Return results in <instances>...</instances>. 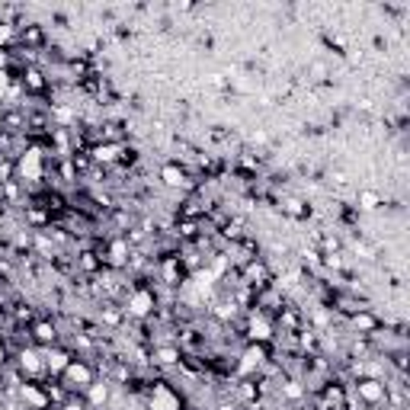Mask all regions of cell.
Instances as JSON below:
<instances>
[{"mask_svg": "<svg viewBox=\"0 0 410 410\" xmlns=\"http://www.w3.org/2000/svg\"><path fill=\"white\" fill-rule=\"evenodd\" d=\"M61 379V385H64V391L68 395H84L87 388L97 381V369H93V362L90 359H71L68 362V369L58 375Z\"/></svg>", "mask_w": 410, "mask_h": 410, "instance_id": "1", "label": "cell"}, {"mask_svg": "<svg viewBox=\"0 0 410 410\" xmlns=\"http://www.w3.org/2000/svg\"><path fill=\"white\" fill-rule=\"evenodd\" d=\"M160 183L167 186V190H186V192H196L199 183H196V174L190 167H183L180 160H170L160 167Z\"/></svg>", "mask_w": 410, "mask_h": 410, "instance_id": "2", "label": "cell"}, {"mask_svg": "<svg viewBox=\"0 0 410 410\" xmlns=\"http://www.w3.org/2000/svg\"><path fill=\"white\" fill-rule=\"evenodd\" d=\"M154 269H157V282L167 285V289H180L183 282H186V266H183L180 253H164Z\"/></svg>", "mask_w": 410, "mask_h": 410, "instance_id": "3", "label": "cell"}, {"mask_svg": "<svg viewBox=\"0 0 410 410\" xmlns=\"http://www.w3.org/2000/svg\"><path fill=\"white\" fill-rule=\"evenodd\" d=\"M353 391H356V397L365 404V407H379V404L388 401V385L381 379H356L353 381Z\"/></svg>", "mask_w": 410, "mask_h": 410, "instance_id": "4", "label": "cell"}, {"mask_svg": "<svg viewBox=\"0 0 410 410\" xmlns=\"http://www.w3.org/2000/svg\"><path fill=\"white\" fill-rule=\"evenodd\" d=\"M29 337H32V346L38 350H48V346H58L61 343V327L48 318H38L36 324L29 327Z\"/></svg>", "mask_w": 410, "mask_h": 410, "instance_id": "5", "label": "cell"}, {"mask_svg": "<svg viewBox=\"0 0 410 410\" xmlns=\"http://www.w3.org/2000/svg\"><path fill=\"white\" fill-rule=\"evenodd\" d=\"M20 84H23L26 97H45L48 87H52V77L38 68V64H32V68L20 71Z\"/></svg>", "mask_w": 410, "mask_h": 410, "instance_id": "6", "label": "cell"}, {"mask_svg": "<svg viewBox=\"0 0 410 410\" xmlns=\"http://www.w3.org/2000/svg\"><path fill=\"white\" fill-rule=\"evenodd\" d=\"M129 253H132V247H129V241H125L122 234L106 237V247H103V260H106L109 269H125V263H129Z\"/></svg>", "mask_w": 410, "mask_h": 410, "instance_id": "7", "label": "cell"}, {"mask_svg": "<svg viewBox=\"0 0 410 410\" xmlns=\"http://www.w3.org/2000/svg\"><path fill=\"white\" fill-rule=\"evenodd\" d=\"M74 269L90 279V276H99L103 269H106V260H103V253L93 250V247H84V250L77 253V260H74Z\"/></svg>", "mask_w": 410, "mask_h": 410, "instance_id": "8", "label": "cell"}, {"mask_svg": "<svg viewBox=\"0 0 410 410\" xmlns=\"http://www.w3.org/2000/svg\"><path fill=\"white\" fill-rule=\"evenodd\" d=\"M151 362L157 369H174V365H183V350L176 343H157L151 350Z\"/></svg>", "mask_w": 410, "mask_h": 410, "instance_id": "9", "label": "cell"}, {"mask_svg": "<svg viewBox=\"0 0 410 410\" xmlns=\"http://www.w3.org/2000/svg\"><path fill=\"white\" fill-rule=\"evenodd\" d=\"M42 359H45V372L52 375H61L64 369H68V362L74 359V353L68 350V346H48V350H42Z\"/></svg>", "mask_w": 410, "mask_h": 410, "instance_id": "10", "label": "cell"}, {"mask_svg": "<svg viewBox=\"0 0 410 410\" xmlns=\"http://www.w3.org/2000/svg\"><path fill=\"white\" fill-rule=\"evenodd\" d=\"M23 218H26V225H29V228H36V231H45L48 225H52V212H48L42 202H26Z\"/></svg>", "mask_w": 410, "mask_h": 410, "instance_id": "11", "label": "cell"}, {"mask_svg": "<svg viewBox=\"0 0 410 410\" xmlns=\"http://www.w3.org/2000/svg\"><path fill=\"white\" fill-rule=\"evenodd\" d=\"M350 324H353V330H356L359 337H372L375 330L381 327V318L375 311H369V308H362V311H356L350 318Z\"/></svg>", "mask_w": 410, "mask_h": 410, "instance_id": "12", "label": "cell"}, {"mask_svg": "<svg viewBox=\"0 0 410 410\" xmlns=\"http://www.w3.org/2000/svg\"><path fill=\"white\" fill-rule=\"evenodd\" d=\"M279 208H282V215H289L292 221H304L308 215H311L308 202H304V199H298V196H285V199H282Z\"/></svg>", "mask_w": 410, "mask_h": 410, "instance_id": "13", "label": "cell"}, {"mask_svg": "<svg viewBox=\"0 0 410 410\" xmlns=\"http://www.w3.org/2000/svg\"><path fill=\"white\" fill-rule=\"evenodd\" d=\"M84 397H87V404H90V410H99L103 404L109 401V385L97 379V381H93V385L84 391Z\"/></svg>", "mask_w": 410, "mask_h": 410, "instance_id": "14", "label": "cell"}, {"mask_svg": "<svg viewBox=\"0 0 410 410\" xmlns=\"http://www.w3.org/2000/svg\"><path fill=\"white\" fill-rule=\"evenodd\" d=\"M16 38V29L10 23H3V20H0V48H10V42H13Z\"/></svg>", "mask_w": 410, "mask_h": 410, "instance_id": "15", "label": "cell"}, {"mask_svg": "<svg viewBox=\"0 0 410 410\" xmlns=\"http://www.w3.org/2000/svg\"><path fill=\"white\" fill-rule=\"evenodd\" d=\"M359 202H362V208L365 212H372V208H379V192H362V196H359Z\"/></svg>", "mask_w": 410, "mask_h": 410, "instance_id": "16", "label": "cell"}, {"mask_svg": "<svg viewBox=\"0 0 410 410\" xmlns=\"http://www.w3.org/2000/svg\"><path fill=\"white\" fill-rule=\"evenodd\" d=\"M0 71H13V48H0Z\"/></svg>", "mask_w": 410, "mask_h": 410, "instance_id": "17", "label": "cell"}]
</instances>
